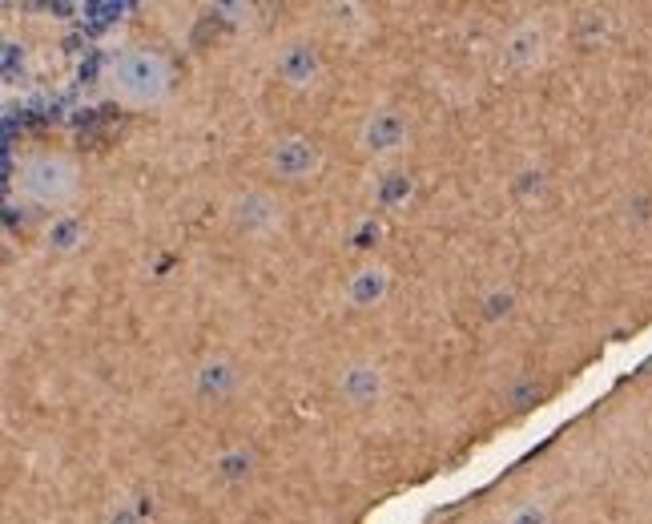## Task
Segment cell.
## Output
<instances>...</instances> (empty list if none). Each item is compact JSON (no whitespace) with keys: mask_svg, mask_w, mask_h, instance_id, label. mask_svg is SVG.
Masks as SVG:
<instances>
[{"mask_svg":"<svg viewBox=\"0 0 652 524\" xmlns=\"http://www.w3.org/2000/svg\"><path fill=\"white\" fill-rule=\"evenodd\" d=\"M109 89L125 105H153L169 89V65L149 49H125L109 65Z\"/></svg>","mask_w":652,"mask_h":524,"instance_id":"cell-1","label":"cell"},{"mask_svg":"<svg viewBox=\"0 0 652 524\" xmlns=\"http://www.w3.org/2000/svg\"><path fill=\"white\" fill-rule=\"evenodd\" d=\"M17 186H20V194L41 202V206H57V202H65L77 190V170L61 153H36V158L20 162Z\"/></svg>","mask_w":652,"mask_h":524,"instance_id":"cell-2","label":"cell"}]
</instances>
